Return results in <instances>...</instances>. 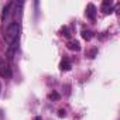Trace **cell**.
<instances>
[{"label":"cell","mask_w":120,"mask_h":120,"mask_svg":"<svg viewBox=\"0 0 120 120\" xmlns=\"http://www.w3.org/2000/svg\"><path fill=\"white\" fill-rule=\"evenodd\" d=\"M61 33H62L61 35H64V37H69V33H68V28H67V27H64V28L61 30Z\"/></svg>","instance_id":"10"},{"label":"cell","mask_w":120,"mask_h":120,"mask_svg":"<svg viewBox=\"0 0 120 120\" xmlns=\"http://www.w3.org/2000/svg\"><path fill=\"white\" fill-rule=\"evenodd\" d=\"M33 120H42V119H41V117H40V116H37V117H34V119H33Z\"/></svg>","instance_id":"12"},{"label":"cell","mask_w":120,"mask_h":120,"mask_svg":"<svg viewBox=\"0 0 120 120\" xmlns=\"http://www.w3.org/2000/svg\"><path fill=\"white\" fill-rule=\"evenodd\" d=\"M58 116H59V117H65V116H67V112H65L64 109H61V110L58 112Z\"/></svg>","instance_id":"11"},{"label":"cell","mask_w":120,"mask_h":120,"mask_svg":"<svg viewBox=\"0 0 120 120\" xmlns=\"http://www.w3.org/2000/svg\"><path fill=\"white\" fill-rule=\"evenodd\" d=\"M19 35H20V24L17 21H13L7 26L6 28V34H4V38L7 41V44L13 45V44H17V40H19Z\"/></svg>","instance_id":"1"},{"label":"cell","mask_w":120,"mask_h":120,"mask_svg":"<svg viewBox=\"0 0 120 120\" xmlns=\"http://www.w3.org/2000/svg\"><path fill=\"white\" fill-rule=\"evenodd\" d=\"M102 11H103L105 14L112 13V2H107V0H105V2L102 3Z\"/></svg>","instance_id":"5"},{"label":"cell","mask_w":120,"mask_h":120,"mask_svg":"<svg viewBox=\"0 0 120 120\" xmlns=\"http://www.w3.org/2000/svg\"><path fill=\"white\" fill-rule=\"evenodd\" d=\"M48 99H51V100H58V99H59V93L52 92V93H49V95H48Z\"/></svg>","instance_id":"9"},{"label":"cell","mask_w":120,"mask_h":120,"mask_svg":"<svg viewBox=\"0 0 120 120\" xmlns=\"http://www.w3.org/2000/svg\"><path fill=\"white\" fill-rule=\"evenodd\" d=\"M59 68H61V71H69L72 68V65H71V62L68 61V59L65 58V59L61 61V64H59Z\"/></svg>","instance_id":"6"},{"label":"cell","mask_w":120,"mask_h":120,"mask_svg":"<svg viewBox=\"0 0 120 120\" xmlns=\"http://www.w3.org/2000/svg\"><path fill=\"white\" fill-rule=\"evenodd\" d=\"M10 7H11V4H6V6H4V9H3V14H2V19H3V20H4V19H6V16L9 14Z\"/></svg>","instance_id":"8"},{"label":"cell","mask_w":120,"mask_h":120,"mask_svg":"<svg viewBox=\"0 0 120 120\" xmlns=\"http://www.w3.org/2000/svg\"><path fill=\"white\" fill-rule=\"evenodd\" d=\"M82 37H83V40L90 41L92 37H93V34H92V31H89V30H83V31H82Z\"/></svg>","instance_id":"7"},{"label":"cell","mask_w":120,"mask_h":120,"mask_svg":"<svg viewBox=\"0 0 120 120\" xmlns=\"http://www.w3.org/2000/svg\"><path fill=\"white\" fill-rule=\"evenodd\" d=\"M0 92H2V83H0Z\"/></svg>","instance_id":"13"},{"label":"cell","mask_w":120,"mask_h":120,"mask_svg":"<svg viewBox=\"0 0 120 120\" xmlns=\"http://www.w3.org/2000/svg\"><path fill=\"white\" fill-rule=\"evenodd\" d=\"M85 14H86L88 19L95 20V17H96V7H95L92 3H89V4L86 6V11H85Z\"/></svg>","instance_id":"3"},{"label":"cell","mask_w":120,"mask_h":120,"mask_svg":"<svg viewBox=\"0 0 120 120\" xmlns=\"http://www.w3.org/2000/svg\"><path fill=\"white\" fill-rule=\"evenodd\" d=\"M0 76L6 79L11 76V68L7 61H0Z\"/></svg>","instance_id":"2"},{"label":"cell","mask_w":120,"mask_h":120,"mask_svg":"<svg viewBox=\"0 0 120 120\" xmlns=\"http://www.w3.org/2000/svg\"><path fill=\"white\" fill-rule=\"evenodd\" d=\"M67 47H68V49H71V51H81V45H79V42L78 41H75V40H71V41H68V44H67Z\"/></svg>","instance_id":"4"}]
</instances>
